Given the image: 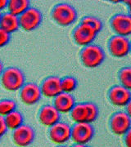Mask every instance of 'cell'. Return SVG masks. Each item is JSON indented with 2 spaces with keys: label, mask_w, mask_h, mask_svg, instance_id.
<instances>
[{
  "label": "cell",
  "mask_w": 131,
  "mask_h": 147,
  "mask_svg": "<svg viewBox=\"0 0 131 147\" xmlns=\"http://www.w3.org/2000/svg\"><path fill=\"white\" fill-rule=\"evenodd\" d=\"M0 76L1 85L7 91L15 92L20 90L26 84V76L23 71L15 66L4 69Z\"/></svg>",
  "instance_id": "1"
},
{
  "label": "cell",
  "mask_w": 131,
  "mask_h": 147,
  "mask_svg": "<svg viewBox=\"0 0 131 147\" xmlns=\"http://www.w3.org/2000/svg\"><path fill=\"white\" fill-rule=\"evenodd\" d=\"M79 56L84 66L89 69L98 67L103 63L106 58L103 48L94 43H91L83 47Z\"/></svg>",
  "instance_id": "2"
},
{
  "label": "cell",
  "mask_w": 131,
  "mask_h": 147,
  "mask_svg": "<svg viewBox=\"0 0 131 147\" xmlns=\"http://www.w3.org/2000/svg\"><path fill=\"white\" fill-rule=\"evenodd\" d=\"M51 16L53 21L62 26H69L78 18V12L73 6L67 3H60L52 8Z\"/></svg>",
  "instance_id": "3"
},
{
  "label": "cell",
  "mask_w": 131,
  "mask_h": 147,
  "mask_svg": "<svg viewBox=\"0 0 131 147\" xmlns=\"http://www.w3.org/2000/svg\"><path fill=\"white\" fill-rule=\"evenodd\" d=\"M20 27L25 31H33L39 28L43 21V14L36 7H30L18 16Z\"/></svg>",
  "instance_id": "4"
},
{
  "label": "cell",
  "mask_w": 131,
  "mask_h": 147,
  "mask_svg": "<svg viewBox=\"0 0 131 147\" xmlns=\"http://www.w3.org/2000/svg\"><path fill=\"white\" fill-rule=\"evenodd\" d=\"M95 130L92 123H76L71 127V139L75 144L87 145L94 138Z\"/></svg>",
  "instance_id": "5"
},
{
  "label": "cell",
  "mask_w": 131,
  "mask_h": 147,
  "mask_svg": "<svg viewBox=\"0 0 131 147\" xmlns=\"http://www.w3.org/2000/svg\"><path fill=\"white\" fill-rule=\"evenodd\" d=\"M111 131L117 136H124L130 131L131 118L126 111H117L114 113L109 122Z\"/></svg>",
  "instance_id": "6"
},
{
  "label": "cell",
  "mask_w": 131,
  "mask_h": 147,
  "mask_svg": "<svg viewBox=\"0 0 131 147\" xmlns=\"http://www.w3.org/2000/svg\"><path fill=\"white\" fill-rule=\"evenodd\" d=\"M130 41L127 37L114 35L108 41V50L111 56L123 58L130 53Z\"/></svg>",
  "instance_id": "7"
},
{
  "label": "cell",
  "mask_w": 131,
  "mask_h": 147,
  "mask_svg": "<svg viewBox=\"0 0 131 147\" xmlns=\"http://www.w3.org/2000/svg\"><path fill=\"white\" fill-rule=\"evenodd\" d=\"M71 127L66 122L59 121L49 127L48 137L53 143L58 145H64L71 139Z\"/></svg>",
  "instance_id": "8"
},
{
  "label": "cell",
  "mask_w": 131,
  "mask_h": 147,
  "mask_svg": "<svg viewBox=\"0 0 131 147\" xmlns=\"http://www.w3.org/2000/svg\"><path fill=\"white\" fill-rule=\"evenodd\" d=\"M12 141L16 146L27 147L31 145L35 137V131L31 126L28 124H22L21 126L13 130Z\"/></svg>",
  "instance_id": "9"
},
{
  "label": "cell",
  "mask_w": 131,
  "mask_h": 147,
  "mask_svg": "<svg viewBox=\"0 0 131 147\" xmlns=\"http://www.w3.org/2000/svg\"><path fill=\"white\" fill-rule=\"evenodd\" d=\"M108 99L112 105L119 107H126L131 100L130 90L122 85H114L108 91Z\"/></svg>",
  "instance_id": "10"
},
{
  "label": "cell",
  "mask_w": 131,
  "mask_h": 147,
  "mask_svg": "<svg viewBox=\"0 0 131 147\" xmlns=\"http://www.w3.org/2000/svg\"><path fill=\"white\" fill-rule=\"evenodd\" d=\"M98 33L94 29L86 25L79 23L77 26L74 29L72 37L75 42L79 45L85 47L89 45L95 40Z\"/></svg>",
  "instance_id": "11"
},
{
  "label": "cell",
  "mask_w": 131,
  "mask_h": 147,
  "mask_svg": "<svg viewBox=\"0 0 131 147\" xmlns=\"http://www.w3.org/2000/svg\"><path fill=\"white\" fill-rule=\"evenodd\" d=\"M111 27L116 35L128 37L131 34L130 15L126 13H117L111 17Z\"/></svg>",
  "instance_id": "12"
},
{
  "label": "cell",
  "mask_w": 131,
  "mask_h": 147,
  "mask_svg": "<svg viewBox=\"0 0 131 147\" xmlns=\"http://www.w3.org/2000/svg\"><path fill=\"white\" fill-rule=\"evenodd\" d=\"M19 96L24 104L28 105H35L39 101L42 96L40 87L33 82L26 83L20 89Z\"/></svg>",
  "instance_id": "13"
},
{
  "label": "cell",
  "mask_w": 131,
  "mask_h": 147,
  "mask_svg": "<svg viewBox=\"0 0 131 147\" xmlns=\"http://www.w3.org/2000/svg\"><path fill=\"white\" fill-rule=\"evenodd\" d=\"M38 118L42 125L50 127L60 121L61 114L53 105L47 104L40 108Z\"/></svg>",
  "instance_id": "14"
},
{
  "label": "cell",
  "mask_w": 131,
  "mask_h": 147,
  "mask_svg": "<svg viewBox=\"0 0 131 147\" xmlns=\"http://www.w3.org/2000/svg\"><path fill=\"white\" fill-rule=\"evenodd\" d=\"M42 96L48 98H54L56 96L62 92L61 88V78L56 75L48 76L43 80L39 86Z\"/></svg>",
  "instance_id": "15"
},
{
  "label": "cell",
  "mask_w": 131,
  "mask_h": 147,
  "mask_svg": "<svg viewBox=\"0 0 131 147\" xmlns=\"http://www.w3.org/2000/svg\"><path fill=\"white\" fill-rule=\"evenodd\" d=\"M75 105V99L71 93H67L63 92L54 97L52 104L60 114L70 113Z\"/></svg>",
  "instance_id": "16"
},
{
  "label": "cell",
  "mask_w": 131,
  "mask_h": 147,
  "mask_svg": "<svg viewBox=\"0 0 131 147\" xmlns=\"http://www.w3.org/2000/svg\"><path fill=\"white\" fill-rule=\"evenodd\" d=\"M0 28L4 31L11 34L12 33L17 31L20 28L19 18L9 12H5L2 14L0 21Z\"/></svg>",
  "instance_id": "17"
},
{
  "label": "cell",
  "mask_w": 131,
  "mask_h": 147,
  "mask_svg": "<svg viewBox=\"0 0 131 147\" xmlns=\"http://www.w3.org/2000/svg\"><path fill=\"white\" fill-rule=\"evenodd\" d=\"M71 119L76 123H89V110L85 102L75 103L70 112Z\"/></svg>",
  "instance_id": "18"
},
{
  "label": "cell",
  "mask_w": 131,
  "mask_h": 147,
  "mask_svg": "<svg viewBox=\"0 0 131 147\" xmlns=\"http://www.w3.org/2000/svg\"><path fill=\"white\" fill-rule=\"evenodd\" d=\"M31 7L29 0H9L7 3L8 12L16 16H20Z\"/></svg>",
  "instance_id": "19"
},
{
  "label": "cell",
  "mask_w": 131,
  "mask_h": 147,
  "mask_svg": "<svg viewBox=\"0 0 131 147\" xmlns=\"http://www.w3.org/2000/svg\"><path fill=\"white\" fill-rule=\"evenodd\" d=\"M4 120L7 129L13 131L17 127L21 126L22 124H24V116L21 112L16 110L5 116Z\"/></svg>",
  "instance_id": "20"
},
{
  "label": "cell",
  "mask_w": 131,
  "mask_h": 147,
  "mask_svg": "<svg viewBox=\"0 0 131 147\" xmlns=\"http://www.w3.org/2000/svg\"><path fill=\"white\" fill-rule=\"evenodd\" d=\"M78 86V81L73 76H65L61 79V88L62 92L71 93L76 89Z\"/></svg>",
  "instance_id": "21"
},
{
  "label": "cell",
  "mask_w": 131,
  "mask_h": 147,
  "mask_svg": "<svg viewBox=\"0 0 131 147\" xmlns=\"http://www.w3.org/2000/svg\"><path fill=\"white\" fill-rule=\"evenodd\" d=\"M81 24L86 25L88 26L91 27L92 29H94L95 31L98 34L99 32L102 31V28H103V23L102 21L100 20L98 17H96L94 16H84L81 21H80Z\"/></svg>",
  "instance_id": "22"
},
{
  "label": "cell",
  "mask_w": 131,
  "mask_h": 147,
  "mask_svg": "<svg viewBox=\"0 0 131 147\" xmlns=\"http://www.w3.org/2000/svg\"><path fill=\"white\" fill-rule=\"evenodd\" d=\"M16 102L12 99L0 100V116L5 117L10 113L16 110Z\"/></svg>",
  "instance_id": "23"
},
{
  "label": "cell",
  "mask_w": 131,
  "mask_h": 147,
  "mask_svg": "<svg viewBox=\"0 0 131 147\" xmlns=\"http://www.w3.org/2000/svg\"><path fill=\"white\" fill-rule=\"evenodd\" d=\"M118 78L121 85L130 90L131 88V69L130 66H126L120 69L118 73Z\"/></svg>",
  "instance_id": "24"
},
{
  "label": "cell",
  "mask_w": 131,
  "mask_h": 147,
  "mask_svg": "<svg viewBox=\"0 0 131 147\" xmlns=\"http://www.w3.org/2000/svg\"><path fill=\"white\" fill-rule=\"evenodd\" d=\"M10 40L11 34L0 28V48L5 47L6 45L10 42Z\"/></svg>",
  "instance_id": "25"
},
{
  "label": "cell",
  "mask_w": 131,
  "mask_h": 147,
  "mask_svg": "<svg viewBox=\"0 0 131 147\" xmlns=\"http://www.w3.org/2000/svg\"><path fill=\"white\" fill-rule=\"evenodd\" d=\"M7 131V127L6 126L4 117L0 116V137H2Z\"/></svg>",
  "instance_id": "26"
},
{
  "label": "cell",
  "mask_w": 131,
  "mask_h": 147,
  "mask_svg": "<svg viewBox=\"0 0 131 147\" xmlns=\"http://www.w3.org/2000/svg\"><path fill=\"white\" fill-rule=\"evenodd\" d=\"M130 133L131 131H128L126 134H125V138H124V141H125V144H126V147H130Z\"/></svg>",
  "instance_id": "27"
},
{
  "label": "cell",
  "mask_w": 131,
  "mask_h": 147,
  "mask_svg": "<svg viewBox=\"0 0 131 147\" xmlns=\"http://www.w3.org/2000/svg\"><path fill=\"white\" fill-rule=\"evenodd\" d=\"M7 3H8V0H0V12L1 11L5 10L7 7Z\"/></svg>",
  "instance_id": "28"
},
{
  "label": "cell",
  "mask_w": 131,
  "mask_h": 147,
  "mask_svg": "<svg viewBox=\"0 0 131 147\" xmlns=\"http://www.w3.org/2000/svg\"><path fill=\"white\" fill-rule=\"evenodd\" d=\"M3 69H4V67H3V62H2V61L0 60V75L2 74L3 71Z\"/></svg>",
  "instance_id": "29"
},
{
  "label": "cell",
  "mask_w": 131,
  "mask_h": 147,
  "mask_svg": "<svg viewBox=\"0 0 131 147\" xmlns=\"http://www.w3.org/2000/svg\"><path fill=\"white\" fill-rule=\"evenodd\" d=\"M72 147H91V146H87V145H79V144H75V145H74Z\"/></svg>",
  "instance_id": "30"
},
{
  "label": "cell",
  "mask_w": 131,
  "mask_h": 147,
  "mask_svg": "<svg viewBox=\"0 0 131 147\" xmlns=\"http://www.w3.org/2000/svg\"><path fill=\"white\" fill-rule=\"evenodd\" d=\"M57 147H69V146H65V145H59V146Z\"/></svg>",
  "instance_id": "31"
},
{
  "label": "cell",
  "mask_w": 131,
  "mask_h": 147,
  "mask_svg": "<svg viewBox=\"0 0 131 147\" xmlns=\"http://www.w3.org/2000/svg\"><path fill=\"white\" fill-rule=\"evenodd\" d=\"M1 17H2V13L0 12V21H1Z\"/></svg>",
  "instance_id": "32"
},
{
  "label": "cell",
  "mask_w": 131,
  "mask_h": 147,
  "mask_svg": "<svg viewBox=\"0 0 131 147\" xmlns=\"http://www.w3.org/2000/svg\"><path fill=\"white\" fill-rule=\"evenodd\" d=\"M0 139H1V137H0Z\"/></svg>",
  "instance_id": "33"
}]
</instances>
